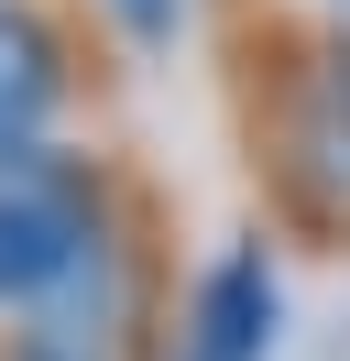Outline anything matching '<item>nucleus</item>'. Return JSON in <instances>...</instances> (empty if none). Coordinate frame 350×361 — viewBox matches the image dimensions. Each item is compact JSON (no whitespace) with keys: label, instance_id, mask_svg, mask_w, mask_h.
Masks as SVG:
<instances>
[{"label":"nucleus","instance_id":"f257e3e1","mask_svg":"<svg viewBox=\"0 0 350 361\" xmlns=\"http://www.w3.org/2000/svg\"><path fill=\"white\" fill-rule=\"evenodd\" d=\"M109 241V186L88 154L55 142H0V307H55Z\"/></svg>","mask_w":350,"mask_h":361},{"label":"nucleus","instance_id":"f03ea898","mask_svg":"<svg viewBox=\"0 0 350 361\" xmlns=\"http://www.w3.org/2000/svg\"><path fill=\"white\" fill-rule=\"evenodd\" d=\"M274 317H284L274 252H262V241H230L186 285V317H175V350L164 361H262V350H274Z\"/></svg>","mask_w":350,"mask_h":361},{"label":"nucleus","instance_id":"7ed1b4c3","mask_svg":"<svg viewBox=\"0 0 350 361\" xmlns=\"http://www.w3.org/2000/svg\"><path fill=\"white\" fill-rule=\"evenodd\" d=\"M66 99V44L33 0H0V142H44V110Z\"/></svg>","mask_w":350,"mask_h":361},{"label":"nucleus","instance_id":"20e7f679","mask_svg":"<svg viewBox=\"0 0 350 361\" xmlns=\"http://www.w3.org/2000/svg\"><path fill=\"white\" fill-rule=\"evenodd\" d=\"M175 11H186V0H109V23H121L143 55H153V44H175Z\"/></svg>","mask_w":350,"mask_h":361},{"label":"nucleus","instance_id":"39448f33","mask_svg":"<svg viewBox=\"0 0 350 361\" xmlns=\"http://www.w3.org/2000/svg\"><path fill=\"white\" fill-rule=\"evenodd\" d=\"M11 361H66V350H33V339H22V350H11Z\"/></svg>","mask_w":350,"mask_h":361}]
</instances>
